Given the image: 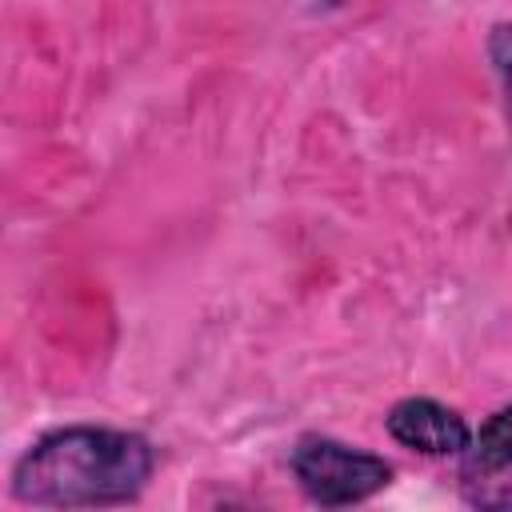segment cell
<instances>
[{
  "label": "cell",
  "mask_w": 512,
  "mask_h": 512,
  "mask_svg": "<svg viewBox=\"0 0 512 512\" xmlns=\"http://www.w3.org/2000/svg\"><path fill=\"white\" fill-rule=\"evenodd\" d=\"M152 476V448L112 428H64L44 436L16 464V496L52 508L132 500Z\"/></svg>",
  "instance_id": "cell-1"
},
{
  "label": "cell",
  "mask_w": 512,
  "mask_h": 512,
  "mask_svg": "<svg viewBox=\"0 0 512 512\" xmlns=\"http://www.w3.org/2000/svg\"><path fill=\"white\" fill-rule=\"evenodd\" d=\"M292 472L304 484V492L320 504H352L372 492H380L392 480V468L380 456L356 452L340 440L308 436L292 452Z\"/></svg>",
  "instance_id": "cell-2"
},
{
  "label": "cell",
  "mask_w": 512,
  "mask_h": 512,
  "mask_svg": "<svg viewBox=\"0 0 512 512\" xmlns=\"http://www.w3.org/2000/svg\"><path fill=\"white\" fill-rule=\"evenodd\" d=\"M388 432L404 444V448H416V452H428V456H456L468 448V424L436 404V400H400L392 412H388Z\"/></svg>",
  "instance_id": "cell-3"
},
{
  "label": "cell",
  "mask_w": 512,
  "mask_h": 512,
  "mask_svg": "<svg viewBox=\"0 0 512 512\" xmlns=\"http://www.w3.org/2000/svg\"><path fill=\"white\" fill-rule=\"evenodd\" d=\"M464 496L484 508H512V460L472 456L464 468Z\"/></svg>",
  "instance_id": "cell-4"
},
{
  "label": "cell",
  "mask_w": 512,
  "mask_h": 512,
  "mask_svg": "<svg viewBox=\"0 0 512 512\" xmlns=\"http://www.w3.org/2000/svg\"><path fill=\"white\" fill-rule=\"evenodd\" d=\"M472 456H484V460H512V408H500L496 416L484 420V428L476 432Z\"/></svg>",
  "instance_id": "cell-5"
}]
</instances>
